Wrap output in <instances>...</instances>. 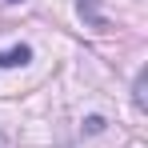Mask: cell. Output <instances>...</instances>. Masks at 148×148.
Here are the masks:
<instances>
[{
  "mask_svg": "<svg viewBox=\"0 0 148 148\" xmlns=\"http://www.w3.org/2000/svg\"><path fill=\"white\" fill-rule=\"evenodd\" d=\"M28 60H32V48L28 44H16V48L0 52V68H16V64H28Z\"/></svg>",
  "mask_w": 148,
  "mask_h": 148,
  "instance_id": "obj_1",
  "label": "cell"
},
{
  "mask_svg": "<svg viewBox=\"0 0 148 148\" xmlns=\"http://www.w3.org/2000/svg\"><path fill=\"white\" fill-rule=\"evenodd\" d=\"M136 108H144V72L136 76Z\"/></svg>",
  "mask_w": 148,
  "mask_h": 148,
  "instance_id": "obj_2",
  "label": "cell"
}]
</instances>
